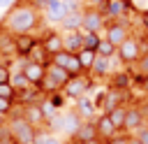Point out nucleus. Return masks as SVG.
Segmentation results:
<instances>
[{"label":"nucleus","mask_w":148,"mask_h":144,"mask_svg":"<svg viewBox=\"0 0 148 144\" xmlns=\"http://www.w3.org/2000/svg\"><path fill=\"white\" fill-rule=\"evenodd\" d=\"M42 46L46 49V53H49V56H56V53L65 51L62 35H58V33H46V35L42 37Z\"/></svg>","instance_id":"14"},{"label":"nucleus","mask_w":148,"mask_h":144,"mask_svg":"<svg viewBox=\"0 0 148 144\" xmlns=\"http://www.w3.org/2000/svg\"><path fill=\"white\" fill-rule=\"evenodd\" d=\"M9 109H12V100L0 98V114H9Z\"/></svg>","instance_id":"39"},{"label":"nucleus","mask_w":148,"mask_h":144,"mask_svg":"<svg viewBox=\"0 0 148 144\" xmlns=\"http://www.w3.org/2000/svg\"><path fill=\"white\" fill-rule=\"evenodd\" d=\"M62 42H65V51L79 53L83 49V30H69V33H65Z\"/></svg>","instance_id":"15"},{"label":"nucleus","mask_w":148,"mask_h":144,"mask_svg":"<svg viewBox=\"0 0 148 144\" xmlns=\"http://www.w3.org/2000/svg\"><path fill=\"white\" fill-rule=\"evenodd\" d=\"M0 98H5V100H16V88L12 86V84H0Z\"/></svg>","instance_id":"32"},{"label":"nucleus","mask_w":148,"mask_h":144,"mask_svg":"<svg viewBox=\"0 0 148 144\" xmlns=\"http://www.w3.org/2000/svg\"><path fill=\"white\" fill-rule=\"evenodd\" d=\"M127 37H130V30H127V26H125V23H120V21L109 23V28H106V39H109L116 49H118Z\"/></svg>","instance_id":"11"},{"label":"nucleus","mask_w":148,"mask_h":144,"mask_svg":"<svg viewBox=\"0 0 148 144\" xmlns=\"http://www.w3.org/2000/svg\"><path fill=\"white\" fill-rule=\"evenodd\" d=\"M97 137H99V132H97V123H92V121H83L81 128H79L76 135H74V139H76L79 144L90 142V139H97Z\"/></svg>","instance_id":"17"},{"label":"nucleus","mask_w":148,"mask_h":144,"mask_svg":"<svg viewBox=\"0 0 148 144\" xmlns=\"http://www.w3.org/2000/svg\"><path fill=\"white\" fill-rule=\"evenodd\" d=\"M21 116L30 123V125H42L44 121H46V116H44V107L42 105H37V102H32V105H25V107H21Z\"/></svg>","instance_id":"12"},{"label":"nucleus","mask_w":148,"mask_h":144,"mask_svg":"<svg viewBox=\"0 0 148 144\" xmlns=\"http://www.w3.org/2000/svg\"><path fill=\"white\" fill-rule=\"evenodd\" d=\"M130 5L136 7L139 12H146V9H148V0H130Z\"/></svg>","instance_id":"37"},{"label":"nucleus","mask_w":148,"mask_h":144,"mask_svg":"<svg viewBox=\"0 0 148 144\" xmlns=\"http://www.w3.org/2000/svg\"><path fill=\"white\" fill-rule=\"evenodd\" d=\"M9 84L16 88V93H18V91H25V88H30V86H32V84L28 81V77H25L21 70H18V72H12V79H9Z\"/></svg>","instance_id":"27"},{"label":"nucleus","mask_w":148,"mask_h":144,"mask_svg":"<svg viewBox=\"0 0 148 144\" xmlns=\"http://www.w3.org/2000/svg\"><path fill=\"white\" fill-rule=\"evenodd\" d=\"M21 72L28 77V81L32 86H42V81L46 77V65H39V63H32V60L23 58V70Z\"/></svg>","instance_id":"10"},{"label":"nucleus","mask_w":148,"mask_h":144,"mask_svg":"<svg viewBox=\"0 0 148 144\" xmlns=\"http://www.w3.org/2000/svg\"><path fill=\"white\" fill-rule=\"evenodd\" d=\"M37 98H39V91H37L35 86H30V88H25V91H18V93H16V100H18V102H23V107H25V105L37 102Z\"/></svg>","instance_id":"25"},{"label":"nucleus","mask_w":148,"mask_h":144,"mask_svg":"<svg viewBox=\"0 0 148 144\" xmlns=\"http://www.w3.org/2000/svg\"><path fill=\"white\" fill-rule=\"evenodd\" d=\"M76 111L81 114V118H83V116H86V118H88V116H92V111H95V105H92V100H90L88 95L79 98V100H76Z\"/></svg>","instance_id":"26"},{"label":"nucleus","mask_w":148,"mask_h":144,"mask_svg":"<svg viewBox=\"0 0 148 144\" xmlns=\"http://www.w3.org/2000/svg\"><path fill=\"white\" fill-rule=\"evenodd\" d=\"M9 79H12V70L5 63H0V84H9Z\"/></svg>","instance_id":"34"},{"label":"nucleus","mask_w":148,"mask_h":144,"mask_svg":"<svg viewBox=\"0 0 148 144\" xmlns=\"http://www.w3.org/2000/svg\"><path fill=\"white\" fill-rule=\"evenodd\" d=\"M134 65H136V67H134V77H132V79H134V81H146V79H148V53H143Z\"/></svg>","instance_id":"21"},{"label":"nucleus","mask_w":148,"mask_h":144,"mask_svg":"<svg viewBox=\"0 0 148 144\" xmlns=\"http://www.w3.org/2000/svg\"><path fill=\"white\" fill-rule=\"evenodd\" d=\"M125 2H130V0H125Z\"/></svg>","instance_id":"46"},{"label":"nucleus","mask_w":148,"mask_h":144,"mask_svg":"<svg viewBox=\"0 0 148 144\" xmlns=\"http://www.w3.org/2000/svg\"><path fill=\"white\" fill-rule=\"evenodd\" d=\"M143 123V111L139 107H127V116H125V128L127 132H136Z\"/></svg>","instance_id":"16"},{"label":"nucleus","mask_w":148,"mask_h":144,"mask_svg":"<svg viewBox=\"0 0 148 144\" xmlns=\"http://www.w3.org/2000/svg\"><path fill=\"white\" fill-rule=\"evenodd\" d=\"M16 2H18V0H0V12H5V9L9 12V9H14Z\"/></svg>","instance_id":"38"},{"label":"nucleus","mask_w":148,"mask_h":144,"mask_svg":"<svg viewBox=\"0 0 148 144\" xmlns=\"http://www.w3.org/2000/svg\"><path fill=\"white\" fill-rule=\"evenodd\" d=\"M37 26H39V12L32 5H16L14 9H9V14L2 21V28H7L14 35L32 33Z\"/></svg>","instance_id":"1"},{"label":"nucleus","mask_w":148,"mask_h":144,"mask_svg":"<svg viewBox=\"0 0 148 144\" xmlns=\"http://www.w3.org/2000/svg\"><path fill=\"white\" fill-rule=\"evenodd\" d=\"M90 91H92V77L90 74H76L62 86V95L65 98H74V100L88 95Z\"/></svg>","instance_id":"3"},{"label":"nucleus","mask_w":148,"mask_h":144,"mask_svg":"<svg viewBox=\"0 0 148 144\" xmlns=\"http://www.w3.org/2000/svg\"><path fill=\"white\" fill-rule=\"evenodd\" d=\"M2 21H5V16H2V12H0V26H2Z\"/></svg>","instance_id":"45"},{"label":"nucleus","mask_w":148,"mask_h":144,"mask_svg":"<svg viewBox=\"0 0 148 144\" xmlns=\"http://www.w3.org/2000/svg\"><path fill=\"white\" fill-rule=\"evenodd\" d=\"M95 123H97V132H99V137H102V139H106V142H109V139H113V137H116L118 128L111 123V118H109L106 114H102Z\"/></svg>","instance_id":"20"},{"label":"nucleus","mask_w":148,"mask_h":144,"mask_svg":"<svg viewBox=\"0 0 148 144\" xmlns=\"http://www.w3.org/2000/svg\"><path fill=\"white\" fill-rule=\"evenodd\" d=\"M99 42H102V37H99L97 33H86V30H83V49H90V51H97V46H99Z\"/></svg>","instance_id":"29"},{"label":"nucleus","mask_w":148,"mask_h":144,"mask_svg":"<svg viewBox=\"0 0 148 144\" xmlns=\"http://www.w3.org/2000/svg\"><path fill=\"white\" fill-rule=\"evenodd\" d=\"M72 9H79V5L74 0H51V5L46 7V19L51 23H62V19Z\"/></svg>","instance_id":"5"},{"label":"nucleus","mask_w":148,"mask_h":144,"mask_svg":"<svg viewBox=\"0 0 148 144\" xmlns=\"http://www.w3.org/2000/svg\"><path fill=\"white\" fill-rule=\"evenodd\" d=\"M141 56H143V53H141V46H139V37H134V35H130V37L118 46V58H120L125 65L136 63Z\"/></svg>","instance_id":"6"},{"label":"nucleus","mask_w":148,"mask_h":144,"mask_svg":"<svg viewBox=\"0 0 148 144\" xmlns=\"http://www.w3.org/2000/svg\"><path fill=\"white\" fill-rule=\"evenodd\" d=\"M130 84H132V77L127 70L111 74V88H130Z\"/></svg>","instance_id":"23"},{"label":"nucleus","mask_w":148,"mask_h":144,"mask_svg":"<svg viewBox=\"0 0 148 144\" xmlns=\"http://www.w3.org/2000/svg\"><path fill=\"white\" fill-rule=\"evenodd\" d=\"M35 144H65L60 137H56V135H46V132H42V135H37L35 137Z\"/></svg>","instance_id":"31"},{"label":"nucleus","mask_w":148,"mask_h":144,"mask_svg":"<svg viewBox=\"0 0 148 144\" xmlns=\"http://www.w3.org/2000/svg\"><path fill=\"white\" fill-rule=\"evenodd\" d=\"M62 30L65 33H69V30H81L83 28V12L81 9H72L65 19H62Z\"/></svg>","instance_id":"19"},{"label":"nucleus","mask_w":148,"mask_h":144,"mask_svg":"<svg viewBox=\"0 0 148 144\" xmlns=\"http://www.w3.org/2000/svg\"><path fill=\"white\" fill-rule=\"evenodd\" d=\"M134 135H136V139H139L141 144H148V128H139Z\"/></svg>","instance_id":"36"},{"label":"nucleus","mask_w":148,"mask_h":144,"mask_svg":"<svg viewBox=\"0 0 148 144\" xmlns=\"http://www.w3.org/2000/svg\"><path fill=\"white\" fill-rule=\"evenodd\" d=\"M139 14H141V19H139V21H141V23L148 28V9H146V12H139Z\"/></svg>","instance_id":"41"},{"label":"nucleus","mask_w":148,"mask_h":144,"mask_svg":"<svg viewBox=\"0 0 148 144\" xmlns=\"http://www.w3.org/2000/svg\"><path fill=\"white\" fill-rule=\"evenodd\" d=\"M83 144H106V139H102V137H97V139H90V142H83Z\"/></svg>","instance_id":"42"},{"label":"nucleus","mask_w":148,"mask_h":144,"mask_svg":"<svg viewBox=\"0 0 148 144\" xmlns=\"http://www.w3.org/2000/svg\"><path fill=\"white\" fill-rule=\"evenodd\" d=\"M127 144H141V142L136 139V135H130V137H127Z\"/></svg>","instance_id":"44"},{"label":"nucleus","mask_w":148,"mask_h":144,"mask_svg":"<svg viewBox=\"0 0 148 144\" xmlns=\"http://www.w3.org/2000/svg\"><path fill=\"white\" fill-rule=\"evenodd\" d=\"M76 58H79V63H81L83 72H90V67H92V63H95V58H97V51H90V49H81V51L76 53Z\"/></svg>","instance_id":"22"},{"label":"nucleus","mask_w":148,"mask_h":144,"mask_svg":"<svg viewBox=\"0 0 148 144\" xmlns=\"http://www.w3.org/2000/svg\"><path fill=\"white\" fill-rule=\"evenodd\" d=\"M109 118H111V123L118 128V130H123L125 128V116H127V107H116V109H111L109 114H106Z\"/></svg>","instance_id":"24"},{"label":"nucleus","mask_w":148,"mask_h":144,"mask_svg":"<svg viewBox=\"0 0 148 144\" xmlns=\"http://www.w3.org/2000/svg\"><path fill=\"white\" fill-rule=\"evenodd\" d=\"M104 23H106V16H104L97 7L83 9V28H81V30H86V33H99V30L104 28Z\"/></svg>","instance_id":"7"},{"label":"nucleus","mask_w":148,"mask_h":144,"mask_svg":"<svg viewBox=\"0 0 148 144\" xmlns=\"http://www.w3.org/2000/svg\"><path fill=\"white\" fill-rule=\"evenodd\" d=\"M127 100H130V91H127V88H109V91H106V98H104L102 111L109 114V111L116 109V107H125Z\"/></svg>","instance_id":"9"},{"label":"nucleus","mask_w":148,"mask_h":144,"mask_svg":"<svg viewBox=\"0 0 148 144\" xmlns=\"http://www.w3.org/2000/svg\"><path fill=\"white\" fill-rule=\"evenodd\" d=\"M14 44H16V56L28 58V56H30V51H32L39 42H37V37H35V35L25 33V35H16V37H14Z\"/></svg>","instance_id":"13"},{"label":"nucleus","mask_w":148,"mask_h":144,"mask_svg":"<svg viewBox=\"0 0 148 144\" xmlns=\"http://www.w3.org/2000/svg\"><path fill=\"white\" fill-rule=\"evenodd\" d=\"M51 63H56V65L65 67L72 77H76V74H81V72H83V67H81V63H79L76 53H69V51H60V53L51 56Z\"/></svg>","instance_id":"8"},{"label":"nucleus","mask_w":148,"mask_h":144,"mask_svg":"<svg viewBox=\"0 0 148 144\" xmlns=\"http://www.w3.org/2000/svg\"><path fill=\"white\" fill-rule=\"evenodd\" d=\"M111 72H113V70H111V58L97 53V58H95V63H92V67H90V77H92V79H99V77H106V74H111Z\"/></svg>","instance_id":"18"},{"label":"nucleus","mask_w":148,"mask_h":144,"mask_svg":"<svg viewBox=\"0 0 148 144\" xmlns=\"http://www.w3.org/2000/svg\"><path fill=\"white\" fill-rule=\"evenodd\" d=\"M86 2H88V7H99L104 0H86Z\"/></svg>","instance_id":"43"},{"label":"nucleus","mask_w":148,"mask_h":144,"mask_svg":"<svg viewBox=\"0 0 148 144\" xmlns=\"http://www.w3.org/2000/svg\"><path fill=\"white\" fill-rule=\"evenodd\" d=\"M81 123H83V121H81V114H79V111H60V114L51 121L53 128H58V130H62L65 135H72V137L76 135V130L81 128Z\"/></svg>","instance_id":"4"},{"label":"nucleus","mask_w":148,"mask_h":144,"mask_svg":"<svg viewBox=\"0 0 148 144\" xmlns=\"http://www.w3.org/2000/svg\"><path fill=\"white\" fill-rule=\"evenodd\" d=\"M46 58H49V53H46V49L42 46V42L30 51V56H28V60H32V63H39V65H49L46 63Z\"/></svg>","instance_id":"28"},{"label":"nucleus","mask_w":148,"mask_h":144,"mask_svg":"<svg viewBox=\"0 0 148 144\" xmlns=\"http://www.w3.org/2000/svg\"><path fill=\"white\" fill-rule=\"evenodd\" d=\"M28 5H32L37 12H46V7L51 5V0H28Z\"/></svg>","instance_id":"35"},{"label":"nucleus","mask_w":148,"mask_h":144,"mask_svg":"<svg viewBox=\"0 0 148 144\" xmlns=\"http://www.w3.org/2000/svg\"><path fill=\"white\" fill-rule=\"evenodd\" d=\"M0 144H18V142L14 139V135L9 132V128H2L0 130Z\"/></svg>","instance_id":"33"},{"label":"nucleus","mask_w":148,"mask_h":144,"mask_svg":"<svg viewBox=\"0 0 148 144\" xmlns=\"http://www.w3.org/2000/svg\"><path fill=\"white\" fill-rule=\"evenodd\" d=\"M97 53H99V56H106V58H113V56L118 53V49H116L106 37H102V42H99V46H97Z\"/></svg>","instance_id":"30"},{"label":"nucleus","mask_w":148,"mask_h":144,"mask_svg":"<svg viewBox=\"0 0 148 144\" xmlns=\"http://www.w3.org/2000/svg\"><path fill=\"white\" fill-rule=\"evenodd\" d=\"M9 132L14 135V139L18 142V144H35V137H37V130H35V125H30L21 114H14L12 118H9Z\"/></svg>","instance_id":"2"},{"label":"nucleus","mask_w":148,"mask_h":144,"mask_svg":"<svg viewBox=\"0 0 148 144\" xmlns=\"http://www.w3.org/2000/svg\"><path fill=\"white\" fill-rule=\"evenodd\" d=\"M106 144H127V137H113V139H109Z\"/></svg>","instance_id":"40"}]
</instances>
